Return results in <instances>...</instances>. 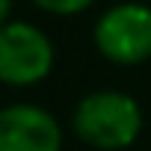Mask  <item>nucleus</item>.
<instances>
[{"mask_svg":"<svg viewBox=\"0 0 151 151\" xmlns=\"http://www.w3.org/2000/svg\"><path fill=\"white\" fill-rule=\"evenodd\" d=\"M71 127L80 142L98 151H124L142 133V110L133 95L98 89L74 107Z\"/></svg>","mask_w":151,"mask_h":151,"instance_id":"obj_1","label":"nucleus"},{"mask_svg":"<svg viewBox=\"0 0 151 151\" xmlns=\"http://www.w3.org/2000/svg\"><path fill=\"white\" fill-rule=\"evenodd\" d=\"M92 39L98 53L116 65H139L151 59V6L145 3L110 6L95 21Z\"/></svg>","mask_w":151,"mask_h":151,"instance_id":"obj_2","label":"nucleus"},{"mask_svg":"<svg viewBox=\"0 0 151 151\" xmlns=\"http://www.w3.org/2000/svg\"><path fill=\"white\" fill-rule=\"evenodd\" d=\"M53 68L50 39L30 21H9L0 27V83L36 86Z\"/></svg>","mask_w":151,"mask_h":151,"instance_id":"obj_3","label":"nucleus"},{"mask_svg":"<svg viewBox=\"0 0 151 151\" xmlns=\"http://www.w3.org/2000/svg\"><path fill=\"white\" fill-rule=\"evenodd\" d=\"M0 151H62V127L45 107L9 104L0 110Z\"/></svg>","mask_w":151,"mask_h":151,"instance_id":"obj_4","label":"nucleus"},{"mask_svg":"<svg viewBox=\"0 0 151 151\" xmlns=\"http://www.w3.org/2000/svg\"><path fill=\"white\" fill-rule=\"evenodd\" d=\"M33 3H36L42 12H47V15H62V18H68V15L86 12L95 0H33Z\"/></svg>","mask_w":151,"mask_h":151,"instance_id":"obj_5","label":"nucleus"},{"mask_svg":"<svg viewBox=\"0 0 151 151\" xmlns=\"http://www.w3.org/2000/svg\"><path fill=\"white\" fill-rule=\"evenodd\" d=\"M9 15H12V0H0V27L12 21Z\"/></svg>","mask_w":151,"mask_h":151,"instance_id":"obj_6","label":"nucleus"}]
</instances>
